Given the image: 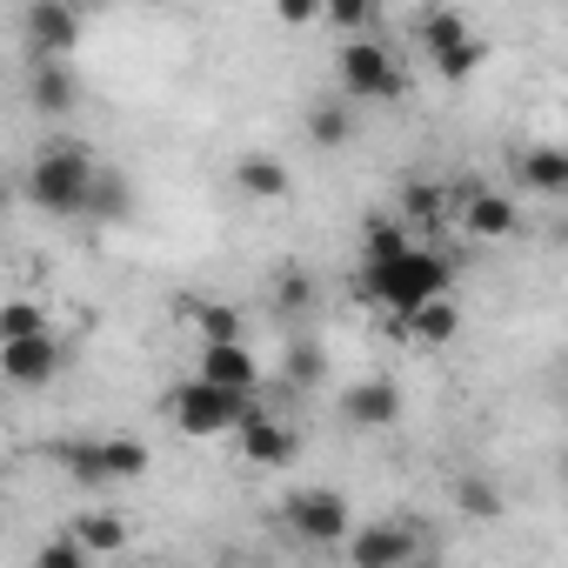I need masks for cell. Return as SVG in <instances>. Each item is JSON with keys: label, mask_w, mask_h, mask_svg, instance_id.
Returning <instances> with one entry per match:
<instances>
[{"label": "cell", "mask_w": 568, "mask_h": 568, "mask_svg": "<svg viewBox=\"0 0 568 568\" xmlns=\"http://www.w3.org/2000/svg\"><path fill=\"white\" fill-rule=\"evenodd\" d=\"M247 402H254V395H227V388H207V382H181L168 408H174V428H181V435H201V442H207V435H227V428L247 415Z\"/></svg>", "instance_id": "cell-3"}, {"label": "cell", "mask_w": 568, "mask_h": 568, "mask_svg": "<svg viewBox=\"0 0 568 568\" xmlns=\"http://www.w3.org/2000/svg\"><path fill=\"white\" fill-rule=\"evenodd\" d=\"M234 181H241V194H254V201H281V194H288V168H281L274 154H247V161L234 168Z\"/></svg>", "instance_id": "cell-17"}, {"label": "cell", "mask_w": 568, "mask_h": 568, "mask_svg": "<svg viewBox=\"0 0 568 568\" xmlns=\"http://www.w3.org/2000/svg\"><path fill=\"white\" fill-rule=\"evenodd\" d=\"M81 214H94V221H121L128 214V181L114 174V168H94V181H88V207Z\"/></svg>", "instance_id": "cell-20"}, {"label": "cell", "mask_w": 568, "mask_h": 568, "mask_svg": "<svg viewBox=\"0 0 568 568\" xmlns=\"http://www.w3.org/2000/svg\"><path fill=\"white\" fill-rule=\"evenodd\" d=\"M68 541H74L81 555H114V548L128 541V521H121V515H101V508H94V515H81V521L68 528Z\"/></svg>", "instance_id": "cell-16"}, {"label": "cell", "mask_w": 568, "mask_h": 568, "mask_svg": "<svg viewBox=\"0 0 568 568\" xmlns=\"http://www.w3.org/2000/svg\"><path fill=\"white\" fill-rule=\"evenodd\" d=\"M455 221L468 234H481V241H501V234H515V201L508 194H488V187H462L455 194Z\"/></svg>", "instance_id": "cell-12"}, {"label": "cell", "mask_w": 568, "mask_h": 568, "mask_svg": "<svg viewBox=\"0 0 568 568\" xmlns=\"http://www.w3.org/2000/svg\"><path fill=\"white\" fill-rule=\"evenodd\" d=\"M395 335H402V342H428V348H442V342H455V335H462V308H455L448 295H442V302H422L415 315H402V322H395Z\"/></svg>", "instance_id": "cell-14"}, {"label": "cell", "mask_w": 568, "mask_h": 568, "mask_svg": "<svg viewBox=\"0 0 568 568\" xmlns=\"http://www.w3.org/2000/svg\"><path fill=\"white\" fill-rule=\"evenodd\" d=\"M187 322L201 335V348H221V342H241V315L227 302H187Z\"/></svg>", "instance_id": "cell-18"}, {"label": "cell", "mask_w": 568, "mask_h": 568, "mask_svg": "<svg viewBox=\"0 0 568 568\" xmlns=\"http://www.w3.org/2000/svg\"><path fill=\"white\" fill-rule=\"evenodd\" d=\"M34 568H88V555H81V548H74L68 535H54V541H48V548L34 555Z\"/></svg>", "instance_id": "cell-30"}, {"label": "cell", "mask_w": 568, "mask_h": 568, "mask_svg": "<svg viewBox=\"0 0 568 568\" xmlns=\"http://www.w3.org/2000/svg\"><path fill=\"white\" fill-rule=\"evenodd\" d=\"M408 555H415V528H402V521H368L348 535L355 568H408Z\"/></svg>", "instance_id": "cell-10"}, {"label": "cell", "mask_w": 568, "mask_h": 568, "mask_svg": "<svg viewBox=\"0 0 568 568\" xmlns=\"http://www.w3.org/2000/svg\"><path fill=\"white\" fill-rule=\"evenodd\" d=\"M281 21H288V28H308V21H322V8H315V0H281Z\"/></svg>", "instance_id": "cell-32"}, {"label": "cell", "mask_w": 568, "mask_h": 568, "mask_svg": "<svg viewBox=\"0 0 568 568\" xmlns=\"http://www.w3.org/2000/svg\"><path fill=\"white\" fill-rule=\"evenodd\" d=\"M0 214H8V181H0Z\"/></svg>", "instance_id": "cell-33"}, {"label": "cell", "mask_w": 568, "mask_h": 568, "mask_svg": "<svg viewBox=\"0 0 568 568\" xmlns=\"http://www.w3.org/2000/svg\"><path fill=\"white\" fill-rule=\"evenodd\" d=\"M21 28H28V61H61V54H74V41H81V14L61 8V0H34Z\"/></svg>", "instance_id": "cell-8"}, {"label": "cell", "mask_w": 568, "mask_h": 568, "mask_svg": "<svg viewBox=\"0 0 568 568\" xmlns=\"http://www.w3.org/2000/svg\"><path fill=\"white\" fill-rule=\"evenodd\" d=\"M288 382H295V388H315V382H322V348H315V342H295V348H288Z\"/></svg>", "instance_id": "cell-29"}, {"label": "cell", "mask_w": 568, "mask_h": 568, "mask_svg": "<svg viewBox=\"0 0 568 568\" xmlns=\"http://www.w3.org/2000/svg\"><path fill=\"white\" fill-rule=\"evenodd\" d=\"M448 261L435 254V247H408V254H395L388 267H368V295H382L388 308H395V322L402 315H415L422 302H442L448 295Z\"/></svg>", "instance_id": "cell-1"}, {"label": "cell", "mask_w": 568, "mask_h": 568, "mask_svg": "<svg viewBox=\"0 0 568 568\" xmlns=\"http://www.w3.org/2000/svg\"><path fill=\"white\" fill-rule=\"evenodd\" d=\"M455 508H462V515H481V521H488V515H501V495H495V488H488L481 475H462V481H455Z\"/></svg>", "instance_id": "cell-27"}, {"label": "cell", "mask_w": 568, "mask_h": 568, "mask_svg": "<svg viewBox=\"0 0 568 568\" xmlns=\"http://www.w3.org/2000/svg\"><path fill=\"white\" fill-rule=\"evenodd\" d=\"M94 168H101V161H94L88 148H48V154L28 168V201L48 207V214H81Z\"/></svg>", "instance_id": "cell-2"}, {"label": "cell", "mask_w": 568, "mask_h": 568, "mask_svg": "<svg viewBox=\"0 0 568 568\" xmlns=\"http://www.w3.org/2000/svg\"><path fill=\"white\" fill-rule=\"evenodd\" d=\"M335 28H348V34H362L368 21H375V8H368V0H335V8H322Z\"/></svg>", "instance_id": "cell-31"}, {"label": "cell", "mask_w": 568, "mask_h": 568, "mask_svg": "<svg viewBox=\"0 0 568 568\" xmlns=\"http://www.w3.org/2000/svg\"><path fill=\"white\" fill-rule=\"evenodd\" d=\"M342 88H348L355 101H402V94H408V81H402L395 54H388L382 41H348V48H342Z\"/></svg>", "instance_id": "cell-4"}, {"label": "cell", "mask_w": 568, "mask_h": 568, "mask_svg": "<svg viewBox=\"0 0 568 568\" xmlns=\"http://www.w3.org/2000/svg\"><path fill=\"white\" fill-rule=\"evenodd\" d=\"M101 462H108V481H141V475H148V448L128 442V435L101 442Z\"/></svg>", "instance_id": "cell-22"}, {"label": "cell", "mask_w": 568, "mask_h": 568, "mask_svg": "<svg viewBox=\"0 0 568 568\" xmlns=\"http://www.w3.org/2000/svg\"><path fill=\"white\" fill-rule=\"evenodd\" d=\"M194 382H207V388H227V395H254V382H261V362H254V348H247V342H221V348H201V362H194Z\"/></svg>", "instance_id": "cell-9"}, {"label": "cell", "mask_w": 568, "mask_h": 568, "mask_svg": "<svg viewBox=\"0 0 568 568\" xmlns=\"http://www.w3.org/2000/svg\"><path fill=\"white\" fill-rule=\"evenodd\" d=\"M234 435H241V455H247L254 468H288V462H295V448H302V435H295L288 422L261 415L254 402H247V415L234 422Z\"/></svg>", "instance_id": "cell-7"}, {"label": "cell", "mask_w": 568, "mask_h": 568, "mask_svg": "<svg viewBox=\"0 0 568 568\" xmlns=\"http://www.w3.org/2000/svg\"><path fill=\"white\" fill-rule=\"evenodd\" d=\"M442 207H448L442 187H428V181H408V187H402V227H408V221L428 227V221H442Z\"/></svg>", "instance_id": "cell-24"}, {"label": "cell", "mask_w": 568, "mask_h": 568, "mask_svg": "<svg viewBox=\"0 0 568 568\" xmlns=\"http://www.w3.org/2000/svg\"><path fill=\"white\" fill-rule=\"evenodd\" d=\"M308 302H315V281H308L302 267H288V274L274 281V308H281V315H302Z\"/></svg>", "instance_id": "cell-28"}, {"label": "cell", "mask_w": 568, "mask_h": 568, "mask_svg": "<svg viewBox=\"0 0 568 568\" xmlns=\"http://www.w3.org/2000/svg\"><path fill=\"white\" fill-rule=\"evenodd\" d=\"M308 134H315L322 148H342V141L355 134V108H342V101H315V108H308Z\"/></svg>", "instance_id": "cell-21"}, {"label": "cell", "mask_w": 568, "mask_h": 568, "mask_svg": "<svg viewBox=\"0 0 568 568\" xmlns=\"http://www.w3.org/2000/svg\"><path fill=\"white\" fill-rule=\"evenodd\" d=\"M48 335V308L41 302H8L0 308V342H34Z\"/></svg>", "instance_id": "cell-23"}, {"label": "cell", "mask_w": 568, "mask_h": 568, "mask_svg": "<svg viewBox=\"0 0 568 568\" xmlns=\"http://www.w3.org/2000/svg\"><path fill=\"white\" fill-rule=\"evenodd\" d=\"M422 41H428V54H435V74H442V81H462V74H475V68H481V34H475L455 8L428 14V21H422Z\"/></svg>", "instance_id": "cell-5"}, {"label": "cell", "mask_w": 568, "mask_h": 568, "mask_svg": "<svg viewBox=\"0 0 568 568\" xmlns=\"http://www.w3.org/2000/svg\"><path fill=\"white\" fill-rule=\"evenodd\" d=\"M0 375L14 388H48L61 375V342L54 335H34V342H0Z\"/></svg>", "instance_id": "cell-11"}, {"label": "cell", "mask_w": 568, "mask_h": 568, "mask_svg": "<svg viewBox=\"0 0 568 568\" xmlns=\"http://www.w3.org/2000/svg\"><path fill=\"white\" fill-rule=\"evenodd\" d=\"M521 181H528V187H541V194H561V187H568V154H561V148H548V141H541V148H528V154H521Z\"/></svg>", "instance_id": "cell-19"}, {"label": "cell", "mask_w": 568, "mask_h": 568, "mask_svg": "<svg viewBox=\"0 0 568 568\" xmlns=\"http://www.w3.org/2000/svg\"><path fill=\"white\" fill-rule=\"evenodd\" d=\"M342 415H348L355 428H395L402 395H395V382H355V388L342 395Z\"/></svg>", "instance_id": "cell-13"}, {"label": "cell", "mask_w": 568, "mask_h": 568, "mask_svg": "<svg viewBox=\"0 0 568 568\" xmlns=\"http://www.w3.org/2000/svg\"><path fill=\"white\" fill-rule=\"evenodd\" d=\"M395 254H408V227H402V221H375V227H368V254H362V267H388Z\"/></svg>", "instance_id": "cell-25"}, {"label": "cell", "mask_w": 568, "mask_h": 568, "mask_svg": "<svg viewBox=\"0 0 568 568\" xmlns=\"http://www.w3.org/2000/svg\"><path fill=\"white\" fill-rule=\"evenodd\" d=\"M61 462H68V468H74V481H88V488H101V481H108L101 442H68V448H61Z\"/></svg>", "instance_id": "cell-26"}, {"label": "cell", "mask_w": 568, "mask_h": 568, "mask_svg": "<svg viewBox=\"0 0 568 568\" xmlns=\"http://www.w3.org/2000/svg\"><path fill=\"white\" fill-rule=\"evenodd\" d=\"M28 101L41 114H68L74 108V74L61 61H28Z\"/></svg>", "instance_id": "cell-15"}, {"label": "cell", "mask_w": 568, "mask_h": 568, "mask_svg": "<svg viewBox=\"0 0 568 568\" xmlns=\"http://www.w3.org/2000/svg\"><path fill=\"white\" fill-rule=\"evenodd\" d=\"M288 528L315 548H335V541H348V501L328 495V488H295L288 495Z\"/></svg>", "instance_id": "cell-6"}]
</instances>
